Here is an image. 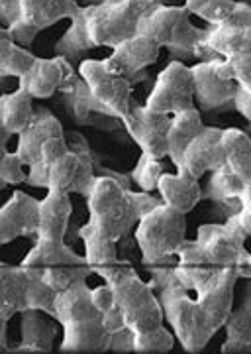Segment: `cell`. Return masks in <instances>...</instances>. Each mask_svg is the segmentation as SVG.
Returning <instances> with one entry per match:
<instances>
[{
    "mask_svg": "<svg viewBox=\"0 0 251 354\" xmlns=\"http://www.w3.org/2000/svg\"><path fill=\"white\" fill-rule=\"evenodd\" d=\"M51 136H65L61 122L48 109H36L30 127L18 134L16 153L20 156V160L24 162L26 167L38 164L41 144Z\"/></svg>",
    "mask_w": 251,
    "mask_h": 354,
    "instance_id": "d6986e66",
    "label": "cell"
},
{
    "mask_svg": "<svg viewBox=\"0 0 251 354\" xmlns=\"http://www.w3.org/2000/svg\"><path fill=\"white\" fill-rule=\"evenodd\" d=\"M102 327H104V330L108 335H114V333H120V330L128 329L124 323V317L120 313V309L116 307V304L108 311L102 313Z\"/></svg>",
    "mask_w": 251,
    "mask_h": 354,
    "instance_id": "b9f144b4",
    "label": "cell"
},
{
    "mask_svg": "<svg viewBox=\"0 0 251 354\" xmlns=\"http://www.w3.org/2000/svg\"><path fill=\"white\" fill-rule=\"evenodd\" d=\"M39 201L24 191H14L0 207V244L16 239H32L38 234Z\"/></svg>",
    "mask_w": 251,
    "mask_h": 354,
    "instance_id": "2e32d148",
    "label": "cell"
},
{
    "mask_svg": "<svg viewBox=\"0 0 251 354\" xmlns=\"http://www.w3.org/2000/svg\"><path fill=\"white\" fill-rule=\"evenodd\" d=\"M163 174L165 167L161 164V160H155V158L141 153L136 167L132 169V181L141 191H153L157 189V181Z\"/></svg>",
    "mask_w": 251,
    "mask_h": 354,
    "instance_id": "e575fe53",
    "label": "cell"
},
{
    "mask_svg": "<svg viewBox=\"0 0 251 354\" xmlns=\"http://www.w3.org/2000/svg\"><path fill=\"white\" fill-rule=\"evenodd\" d=\"M171 124L169 114H159L150 111L145 104L139 106L134 102L132 116L124 122L128 134L141 148V153L163 160L167 158V132Z\"/></svg>",
    "mask_w": 251,
    "mask_h": 354,
    "instance_id": "5bb4252c",
    "label": "cell"
},
{
    "mask_svg": "<svg viewBox=\"0 0 251 354\" xmlns=\"http://www.w3.org/2000/svg\"><path fill=\"white\" fill-rule=\"evenodd\" d=\"M22 315V341L16 348H8L14 354H43L53 351V341L59 327L50 319L46 311L26 309Z\"/></svg>",
    "mask_w": 251,
    "mask_h": 354,
    "instance_id": "ac0fdd59",
    "label": "cell"
},
{
    "mask_svg": "<svg viewBox=\"0 0 251 354\" xmlns=\"http://www.w3.org/2000/svg\"><path fill=\"white\" fill-rule=\"evenodd\" d=\"M39 278L43 279L55 293H61L71 288L79 279H88L92 276V268L88 264H67L38 268Z\"/></svg>",
    "mask_w": 251,
    "mask_h": 354,
    "instance_id": "f546056e",
    "label": "cell"
},
{
    "mask_svg": "<svg viewBox=\"0 0 251 354\" xmlns=\"http://www.w3.org/2000/svg\"><path fill=\"white\" fill-rule=\"evenodd\" d=\"M175 335L167 327L134 335V353L139 354H165L175 346Z\"/></svg>",
    "mask_w": 251,
    "mask_h": 354,
    "instance_id": "d6a6232c",
    "label": "cell"
},
{
    "mask_svg": "<svg viewBox=\"0 0 251 354\" xmlns=\"http://www.w3.org/2000/svg\"><path fill=\"white\" fill-rule=\"evenodd\" d=\"M197 242L208 266L234 268L238 278H251V256L245 242L234 236L224 225H202L197 232Z\"/></svg>",
    "mask_w": 251,
    "mask_h": 354,
    "instance_id": "8fae6325",
    "label": "cell"
},
{
    "mask_svg": "<svg viewBox=\"0 0 251 354\" xmlns=\"http://www.w3.org/2000/svg\"><path fill=\"white\" fill-rule=\"evenodd\" d=\"M224 165L251 183V140L239 128H222Z\"/></svg>",
    "mask_w": 251,
    "mask_h": 354,
    "instance_id": "4316f807",
    "label": "cell"
},
{
    "mask_svg": "<svg viewBox=\"0 0 251 354\" xmlns=\"http://www.w3.org/2000/svg\"><path fill=\"white\" fill-rule=\"evenodd\" d=\"M77 150L61 156L55 164H51L48 174V187L46 189H57L65 193H79L87 197L90 185L94 181V162L90 150L85 144V138L79 136Z\"/></svg>",
    "mask_w": 251,
    "mask_h": 354,
    "instance_id": "4fadbf2b",
    "label": "cell"
},
{
    "mask_svg": "<svg viewBox=\"0 0 251 354\" xmlns=\"http://www.w3.org/2000/svg\"><path fill=\"white\" fill-rule=\"evenodd\" d=\"M114 353H134V333L130 329L110 335V348Z\"/></svg>",
    "mask_w": 251,
    "mask_h": 354,
    "instance_id": "f6af8a7d",
    "label": "cell"
},
{
    "mask_svg": "<svg viewBox=\"0 0 251 354\" xmlns=\"http://www.w3.org/2000/svg\"><path fill=\"white\" fill-rule=\"evenodd\" d=\"M248 189H251L250 181L241 179L238 174L228 169L226 165H220L212 171L208 191L204 195L218 203H238L239 197Z\"/></svg>",
    "mask_w": 251,
    "mask_h": 354,
    "instance_id": "f1b7e54d",
    "label": "cell"
},
{
    "mask_svg": "<svg viewBox=\"0 0 251 354\" xmlns=\"http://www.w3.org/2000/svg\"><path fill=\"white\" fill-rule=\"evenodd\" d=\"M159 51L161 48L151 41L150 38L136 34L134 38L126 39L120 46H116L110 57L104 59V65L118 75L128 77L132 81V77H136L145 67L157 64L159 59Z\"/></svg>",
    "mask_w": 251,
    "mask_h": 354,
    "instance_id": "e0dca14e",
    "label": "cell"
},
{
    "mask_svg": "<svg viewBox=\"0 0 251 354\" xmlns=\"http://www.w3.org/2000/svg\"><path fill=\"white\" fill-rule=\"evenodd\" d=\"M90 50L94 48L87 36V10L85 6H79V10L71 18L69 30L55 44V55L65 57L69 64L75 65L85 62Z\"/></svg>",
    "mask_w": 251,
    "mask_h": 354,
    "instance_id": "d4e9b609",
    "label": "cell"
},
{
    "mask_svg": "<svg viewBox=\"0 0 251 354\" xmlns=\"http://www.w3.org/2000/svg\"><path fill=\"white\" fill-rule=\"evenodd\" d=\"M24 162L20 160V156L16 152H6L2 162H0V181L8 187V185H20L26 183Z\"/></svg>",
    "mask_w": 251,
    "mask_h": 354,
    "instance_id": "74e56055",
    "label": "cell"
},
{
    "mask_svg": "<svg viewBox=\"0 0 251 354\" xmlns=\"http://www.w3.org/2000/svg\"><path fill=\"white\" fill-rule=\"evenodd\" d=\"M157 191L161 203L175 209L179 213L187 215L190 213L204 197L199 179L187 176V174H163L157 181Z\"/></svg>",
    "mask_w": 251,
    "mask_h": 354,
    "instance_id": "ffe728a7",
    "label": "cell"
},
{
    "mask_svg": "<svg viewBox=\"0 0 251 354\" xmlns=\"http://www.w3.org/2000/svg\"><path fill=\"white\" fill-rule=\"evenodd\" d=\"M204 44L224 59L251 53V28L232 24L212 26L204 34Z\"/></svg>",
    "mask_w": 251,
    "mask_h": 354,
    "instance_id": "cb8c5ba5",
    "label": "cell"
},
{
    "mask_svg": "<svg viewBox=\"0 0 251 354\" xmlns=\"http://www.w3.org/2000/svg\"><path fill=\"white\" fill-rule=\"evenodd\" d=\"M0 246H2V244H0Z\"/></svg>",
    "mask_w": 251,
    "mask_h": 354,
    "instance_id": "f5cc1de1",
    "label": "cell"
},
{
    "mask_svg": "<svg viewBox=\"0 0 251 354\" xmlns=\"http://www.w3.org/2000/svg\"><path fill=\"white\" fill-rule=\"evenodd\" d=\"M159 203L161 199L150 195V191L126 189L114 177L97 176L87 195L88 225L79 228V232L118 244Z\"/></svg>",
    "mask_w": 251,
    "mask_h": 354,
    "instance_id": "6da1fadb",
    "label": "cell"
},
{
    "mask_svg": "<svg viewBox=\"0 0 251 354\" xmlns=\"http://www.w3.org/2000/svg\"><path fill=\"white\" fill-rule=\"evenodd\" d=\"M34 113V99L22 83H18V88L12 93L2 95V127L12 136H18L30 127Z\"/></svg>",
    "mask_w": 251,
    "mask_h": 354,
    "instance_id": "484cf974",
    "label": "cell"
},
{
    "mask_svg": "<svg viewBox=\"0 0 251 354\" xmlns=\"http://www.w3.org/2000/svg\"><path fill=\"white\" fill-rule=\"evenodd\" d=\"M28 272H30V286H28L26 309H39V311H46L48 315L53 317L57 293L39 278L38 268H28Z\"/></svg>",
    "mask_w": 251,
    "mask_h": 354,
    "instance_id": "1f68e13d",
    "label": "cell"
},
{
    "mask_svg": "<svg viewBox=\"0 0 251 354\" xmlns=\"http://www.w3.org/2000/svg\"><path fill=\"white\" fill-rule=\"evenodd\" d=\"M157 299L163 309V319L171 325L175 339L190 354L202 353L218 333L212 319L190 297V291L181 286H171L157 291Z\"/></svg>",
    "mask_w": 251,
    "mask_h": 354,
    "instance_id": "8992f818",
    "label": "cell"
},
{
    "mask_svg": "<svg viewBox=\"0 0 251 354\" xmlns=\"http://www.w3.org/2000/svg\"><path fill=\"white\" fill-rule=\"evenodd\" d=\"M155 0H116L87 4V36L92 48H116L138 34L139 20L155 8Z\"/></svg>",
    "mask_w": 251,
    "mask_h": 354,
    "instance_id": "52a82bcc",
    "label": "cell"
},
{
    "mask_svg": "<svg viewBox=\"0 0 251 354\" xmlns=\"http://www.w3.org/2000/svg\"><path fill=\"white\" fill-rule=\"evenodd\" d=\"M177 264L181 266H208L204 254H202L201 246L197 241H185L179 244L177 248Z\"/></svg>",
    "mask_w": 251,
    "mask_h": 354,
    "instance_id": "f35d334b",
    "label": "cell"
},
{
    "mask_svg": "<svg viewBox=\"0 0 251 354\" xmlns=\"http://www.w3.org/2000/svg\"><path fill=\"white\" fill-rule=\"evenodd\" d=\"M157 4H169V2H173V0H155Z\"/></svg>",
    "mask_w": 251,
    "mask_h": 354,
    "instance_id": "816d5d0a",
    "label": "cell"
},
{
    "mask_svg": "<svg viewBox=\"0 0 251 354\" xmlns=\"http://www.w3.org/2000/svg\"><path fill=\"white\" fill-rule=\"evenodd\" d=\"M222 128L204 127L187 144L181 156V164L177 167L179 174L201 179L204 174H210L224 165V148H222Z\"/></svg>",
    "mask_w": 251,
    "mask_h": 354,
    "instance_id": "9a60e30c",
    "label": "cell"
},
{
    "mask_svg": "<svg viewBox=\"0 0 251 354\" xmlns=\"http://www.w3.org/2000/svg\"><path fill=\"white\" fill-rule=\"evenodd\" d=\"M234 111H238L245 120H251V87L238 85L234 95Z\"/></svg>",
    "mask_w": 251,
    "mask_h": 354,
    "instance_id": "bcb514c9",
    "label": "cell"
},
{
    "mask_svg": "<svg viewBox=\"0 0 251 354\" xmlns=\"http://www.w3.org/2000/svg\"><path fill=\"white\" fill-rule=\"evenodd\" d=\"M204 128L202 114L197 106L181 111L171 116V124L167 132V158L175 167L181 164V156L185 152L187 144Z\"/></svg>",
    "mask_w": 251,
    "mask_h": 354,
    "instance_id": "603a6c76",
    "label": "cell"
},
{
    "mask_svg": "<svg viewBox=\"0 0 251 354\" xmlns=\"http://www.w3.org/2000/svg\"><path fill=\"white\" fill-rule=\"evenodd\" d=\"M224 227L238 236L239 241H248L251 234V205H250V189L245 191L241 197H239V209L236 213L228 216V221L224 223Z\"/></svg>",
    "mask_w": 251,
    "mask_h": 354,
    "instance_id": "8d00e7d4",
    "label": "cell"
},
{
    "mask_svg": "<svg viewBox=\"0 0 251 354\" xmlns=\"http://www.w3.org/2000/svg\"><path fill=\"white\" fill-rule=\"evenodd\" d=\"M50 0H20V18L34 24L39 18V14L43 12V8L48 6Z\"/></svg>",
    "mask_w": 251,
    "mask_h": 354,
    "instance_id": "ee69618b",
    "label": "cell"
},
{
    "mask_svg": "<svg viewBox=\"0 0 251 354\" xmlns=\"http://www.w3.org/2000/svg\"><path fill=\"white\" fill-rule=\"evenodd\" d=\"M67 64L69 62L59 55H55L53 59L36 57L32 69L22 79H18V83H22L28 88L32 99H51L61 85Z\"/></svg>",
    "mask_w": 251,
    "mask_h": 354,
    "instance_id": "44dd1931",
    "label": "cell"
},
{
    "mask_svg": "<svg viewBox=\"0 0 251 354\" xmlns=\"http://www.w3.org/2000/svg\"><path fill=\"white\" fill-rule=\"evenodd\" d=\"M79 2L77 0H50L48 6L43 8V12L39 14V18L34 22L39 32H43L46 28L57 24L59 20H71L73 14L79 10Z\"/></svg>",
    "mask_w": 251,
    "mask_h": 354,
    "instance_id": "d590c367",
    "label": "cell"
},
{
    "mask_svg": "<svg viewBox=\"0 0 251 354\" xmlns=\"http://www.w3.org/2000/svg\"><path fill=\"white\" fill-rule=\"evenodd\" d=\"M226 341L222 344V354H250L251 353V299L239 305L226 319Z\"/></svg>",
    "mask_w": 251,
    "mask_h": 354,
    "instance_id": "83f0119b",
    "label": "cell"
},
{
    "mask_svg": "<svg viewBox=\"0 0 251 354\" xmlns=\"http://www.w3.org/2000/svg\"><path fill=\"white\" fill-rule=\"evenodd\" d=\"M34 62H36V55H32L18 44H12L0 64V79H22L32 69Z\"/></svg>",
    "mask_w": 251,
    "mask_h": 354,
    "instance_id": "836d02e7",
    "label": "cell"
},
{
    "mask_svg": "<svg viewBox=\"0 0 251 354\" xmlns=\"http://www.w3.org/2000/svg\"><path fill=\"white\" fill-rule=\"evenodd\" d=\"M226 64L230 65V71H232L238 85L251 87V53L228 57Z\"/></svg>",
    "mask_w": 251,
    "mask_h": 354,
    "instance_id": "ab89813d",
    "label": "cell"
},
{
    "mask_svg": "<svg viewBox=\"0 0 251 354\" xmlns=\"http://www.w3.org/2000/svg\"><path fill=\"white\" fill-rule=\"evenodd\" d=\"M73 205L69 193L48 189V195L39 201V227L36 246L22 260L24 268H50V266L87 264L85 256L77 254L65 244V232Z\"/></svg>",
    "mask_w": 251,
    "mask_h": 354,
    "instance_id": "277c9868",
    "label": "cell"
},
{
    "mask_svg": "<svg viewBox=\"0 0 251 354\" xmlns=\"http://www.w3.org/2000/svg\"><path fill=\"white\" fill-rule=\"evenodd\" d=\"M194 102L204 113L234 109V95L238 83L224 57L212 62H199L190 67Z\"/></svg>",
    "mask_w": 251,
    "mask_h": 354,
    "instance_id": "30bf717a",
    "label": "cell"
},
{
    "mask_svg": "<svg viewBox=\"0 0 251 354\" xmlns=\"http://www.w3.org/2000/svg\"><path fill=\"white\" fill-rule=\"evenodd\" d=\"M30 272L24 266H10L0 262V311L20 315L26 311Z\"/></svg>",
    "mask_w": 251,
    "mask_h": 354,
    "instance_id": "7402d4cb",
    "label": "cell"
},
{
    "mask_svg": "<svg viewBox=\"0 0 251 354\" xmlns=\"http://www.w3.org/2000/svg\"><path fill=\"white\" fill-rule=\"evenodd\" d=\"M90 299H92V305H94L101 313L108 311L114 305V295L112 290H110V286L104 283V286H99V288L90 290Z\"/></svg>",
    "mask_w": 251,
    "mask_h": 354,
    "instance_id": "7bdbcfd3",
    "label": "cell"
},
{
    "mask_svg": "<svg viewBox=\"0 0 251 354\" xmlns=\"http://www.w3.org/2000/svg\"><path fill=\"white\" fill-rule=\"evenodd\" d=\"M92 274L101 276L112 290L114 304L124 317V323L134 335L150 333L163 325V309L157 299V293L143 281L136 268L126 262L116 260L112 264L94 266Z\"/></svg>",
    "mask_w": 251,
    "mask_h": 354,
    "instance_id": "3957f363",
    "label": "cell"
},
{
    "mask_svg": "<svg viewBox=\"0 0 251 354\" xmlns=\"http://www.w3.org/2000/svg\"><path fill=\"white\" fill-rule=\"evenodd\" d=\"M12 44L14 41L12 38H10V34H8V30L0 24V64H2L4 55L8 53V50H10V46H12Z\"/></svg>",
    "mask_w": 251,
    "mask_h": 354,
    "instance_id": "681fc988",
    "label": "cell"
},
{
    "mask_svg": "<svg viewBox=\"0 0 251 354\" xmlns=\"http://www.w3.org/2000/svg\"><path fill=\"white\" fill-rule=\"evenodd\" d=\"M63 102H65L67 114L77 124H88L92 114H97L94 113V101L90 97V91H88L87 83L83 81V77L77 81L75 88L71 93L63 95Z\"/></svg>",
    "mask_w": 251,
    "mask_h": 354,
    "instance_id": "4dcf8cb0",
    "label": "cell"
},
{
    "mask_svg": "<svg viewBox=\"0 0 251 354\" xmlns=\"http://www.w3.org/2000/svg\"><path fill=\"white\" fill-rule=\"evenodd\" d=\"M187 239V218L183 213L159 203L141 216L136 227V242L143 266L177 264V248Z\"/></svg>",
    "mask_w": 251,
    "mask_h": 354,
    "instance_id": "5b68a950",
    "label": "cell"
},
{
    "mask_svg": "<svg viewBox=\"0 0 251 354\" xmlns=\"http://www.w3.org/2000/svg\"><path fill=\"white\" fill-rule=\"evenodd\" d=\"M53 319L63 327L61 353H106L110 335L102 327V313L92 305L87 279H79L55 297Z\"/></svg>",
    "mask_w": 251,
    "mask_h": 354,
    "instance_id": "7a4b0ae2",
    "label": "cell"
},
{
    "mask_svg": "<svg viewBox=\"0 0 251 354\" xmlns=\"http://www.w3.org/2000/svg\"><path fill=\"white\" fill-rule=\"evenodd\" d=\"M145 106L153 113L169 114V116L197 106L194 104V95H192L190 67L183 64V62L173 59L157 75V81L151 88Z\"/></svg>",
    "mask_w": 251,
    "mask_h": 354,
    "instance_id": "7c38bea8",
    "label": "cell"
},
{
    "mask_svg": "<svg viewBox=\"0 0 251 354\" xmlns=\"http://www.w3.org/2000/svg\"><path fill=\"white\" fill-rule=\"evenodd\" d=\"M14 315L0 311V353H8V339H6V325Z\"/></svg>",
    "mask_w": 251,
    "mask_h": 354,
    "instance_id": "c3c4849f",
    "label": "cell"
},
{
    "mask_svg": "<svg viewBox=\"0 0 251 354\" xmlns=\"http://www.w3.org/2000/svg\"><path fill=\"white\" fill-rule=\"evenodd\" d=\"M138 34L155 41L159 48H167L179 57L177 62H183L194 59V48L204 39L206 30L190 22V12L185 6L157 4L139 20Z\"/></svg>",
    "mask_w": 251,
    "mask_h": 354,
    "instance_id": "ba28073f",
    "label": "cell"
},
{
    "mask_svg": "<svg viewBox=\"0 0 251 354\" xmlns=\"http://www.w3.org/2000/svg\"><path fill=\"white\" fill-rule=\"evenodd\" d=\"M12 138V134L6 130V128L2 127V95H0V162H2V158H4V153L8 152L6 150V146H8V142ZM6 189V185L0 181V193Z\"/></svg>",
    "mask_w": 251,
    "mask_h": 354,
    "instance_id": "7dc6e473",
    "label": "cell"
},
{
    "mask_svg": "<svg viewBox=\"0 0 251 354\" xmlns=\"http://www.w3.org/2000/svg\"><path fill=\"white\" fill-rule=\"evenodd\" d=\"M8 30V34H10V38H12L14 44H18V46H22V48H28V46H32L34 44V39L38 38L39 30L34 24H30V22H26V20H16L12 26H8L6 28Z\"/></svg>",
    "mask_w": 251,
    "mask_h": 354,
    "instance_id": "60d3db41",
    "label": "cell"
},
{
    "mask_svg": "<svg viewBox=\"0 0 251 354\" xmlns=\"http://www.w3.org/2000/svg\"><path fill=\"white\" fill-rule=\"evenodd\" d=\"M79 75L87 83L94 101V113L116 118L124 124L132 116V83L124 75L112 73L104 59H85L79 64Z\"/></svg>",
    "mask_w": 251,
    "mask_h": 354,
    "instance_id": "9c48e42d",
    "label": "cell"
},
{
    "mask_svg": "<svg viewBox=\"0 0 251 354\" xmlns=\"http://www.w3.org/2000/svg\"><path fill=\"white\" fill-rule=\"evenodd\" d=\"M206 2H208V0H185V4H183V6H185L190 14H194L199 8H201L202 4H206Z\"/></svg>",
    "mask_w": 251,
    "mask_h": 354,
    "instance_id": "f907efd6",
    "label": "cell"
}]
</instances>
